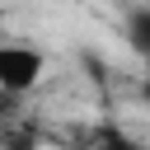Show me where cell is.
Returning a JSON list of instances; mask_svg holds the SVG:
<instances>
[{"label":"cell","mask_w":150,"mask_h":150,"mask_svg":"<svg viewBox=\"0 0 150 150\" xmlns=\"http://www.w3.org/2000/svg\"><path fill=\"white\" fill-rule=\"evenodd\" d=\"M145 98H150V75H145Z\"/></svg>","instance_id":"cell-3"},{"label":"cell","mask_w":150,"mask_h":150,"mask_svg":"<svg viewBox=\"0 0 150 150\" xmlns=\"http://www.w3.org/2000/svg\"><path fill=\"white\" fill-rule=\"evenodd\" d=\"M94 150H145L141 141H131V136H103Z\"/></svg>","instance_id":"cell-2"},{"label":"cell","mask_w":150,"mask_h":150,"mask_svg":"<svg viewBox=\"0 0 150 150\" xmlns=\"http://www.w3.org/2000/svg\"><path fill=\"white\" fill-rule=\"evenodd\" d=\"M47 70V56L28 42H0V94H28Z\"/></svg>","instance_id":"cell-1"}]
</instances>
